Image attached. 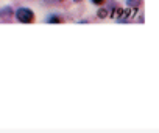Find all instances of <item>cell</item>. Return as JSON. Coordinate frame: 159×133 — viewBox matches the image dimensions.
Returning <instances> with one entry per match:
<instances>
[{
  "mask_svg": "<svg viewBox=\"0 0 159 133\" xmlns=\"http://www.w3.org/2000/svg\"><path fill=\"white\" fill-rule=\"evenodd\" d=\"M16 19L22 24H31V22H34L36 16L30 8H19V10H16Z\"/></svg>",
  "mask_w": 159,
  "mask_h": 133,
  "instance_id": "cell-1",
  "label": "cell"
},
{
  "mask_svg": "<svg viewBox=\"0 0 159 133\" xmlns=\"http://www.w3.org/2000/svg\"><path fill=\"white\" fill-rule=\"evenodd\" d=\"M11 16H13V8L11 7H5V8L0 10V17L2 19L8 21V19H11Z\"/></svg>",
  "mask_w": 159,
  "mask_h": 133,
  "instance_id": "cell-2",
  "label": "cell"
},
{
  "mask_svg": "<svg viewBox=\"0 0 159 133\" xmlns=\"http://www.w3.org/2000/svg\"><path fill=\"white\" fill-rule=\"evenodd\" d=\"M47 24H62V17L58 14H50L47 17Z\"/></svg>",
  "mask_w": 159,
  "mask_h": 133,
  "instance_id": "cell-3",
  "label": "cell"
},
{
  "mask_svg": "<svg viewBox=\"0 0 159 133\" xmlns=\"http://www.w3.org/2000/svg\"><path fill=\"white\" fill-rule=\"evenodd\" d=\"M126 5L129 8H139L142 5V0H126Z\"/></svg>",
  "mask_w": 159,
  "mask_h": 133,
  "instance_id": "cell-4",
  "label": "cell"
},
{
  "mask_svg": "<svg viewBox=\"0 0 159 133\" xmlns=\"http://www.w3.org/2000/svg\"><path fill=\"white\" fill-rule=\"evenodd\" d=\"M97 16H98L100 19L108 17V16H109V8H100V10H98V13H97Z\"/></svg>",
  "mask_w": 159,
  "mask_h": 133,
  "instance_id": "cell-5",
  "label": "cell"
},
{
  "mask_svg": "<svg viewBox=\"0 0 159 133\" xmlns=\"http://www.w3.org/2000/svg\"><path fill=\"white\" fill-rule=\"evenodd\" d=\"M105 2H106V0H91V3H92V5H97V7L105 5Z\"/></svg>",
  "mask_w": 159,
  "mask_h": 133,
  "instance_id": "cell-6",
  "label": "cell"
},
{
  "mask_svg": "<svg viewBox=\"0 0 159 133\" xmlns=\"http://www.w3.org/2000/svg\"><path fill=\"white\" fill-rule=\"evenodd\" d=\"M73 2H81V0H73Z\"/></svg>",
  "mask_w": 159,
  "mask_h": 133,
  "instance_id": "cell-7",
  "label": "cell"
},
{
  "mask_svg": "<svg viewBox=\"0 0 159 133\" xmlns=\"http://www.w3.org/2000/svg\"><path fill=\"white\" fill-rule=\"evenodd\" d=\"M58 2H64V0H58Z\"/></svg>",
  "mask_w": 159,
  "mask_h": 133,
  "instance_id": "cell-8",
  "label": "cell"
}]
</instances>
